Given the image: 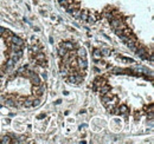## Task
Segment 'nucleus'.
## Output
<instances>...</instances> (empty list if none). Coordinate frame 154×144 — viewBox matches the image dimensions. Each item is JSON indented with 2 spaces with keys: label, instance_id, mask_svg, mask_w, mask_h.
I'll use <instances>...</instances> for the list:
<instances>
[{
  "label": "nucleus",
  "instance_id": "obj_7",
  "mask_svg": "<svg viewBox=\"0 0 154 144\" xmlns=\"http://www.w3.org/2000/svg\"><path fill=\"white\" fill-rule=\"evenodd\" d=\"M28 59H30L32 65L40 66V67H44L47 64L45 51L43 49L42 44L37 39H33L32 44L28 47Z\"/></svg>",
  "mask_w": 154,
  "mask_h": 144
},
{
  "label": "nucleus",
  "instance_id": "obj_6",
  "mask_svg": "<svg viewBox=\"0 0 154 144\" xmlns=\"http://www.w3.org/2000/svg\"><path fill=\"white\" fill-rule=\"evenodd\" d=\"M103 17H106L108 19L109 24H110L111 28L114 30V32L130 47L134 52H136L137 54H140L141 57L146 58L145 54H148L146 51H143L145 47L141 45L140 40L137 39V37L135 35V33L132 31V28L128 26L127 24V18L125 15L121 14V12L118 11L116 7L114 6H108L104 9Z\"/></svg>",
  "mask_w": 154,
  "mask_h": 144
},
{
  "label": "nucleus",
  "instance_id": "obj_4",
  "mask_svg": "<svg viewBox=\"0 0 154 144\" xmlns=\"http://www.w3.org/2000/svg\"><path fill=\"white\" fill-rule=\"evenodd\" d=\"M26 42L21 37L0 26V78H4L23 58Z\"/></svg>",
  "mask_w": 154,
  "mask_h": 144
},
{
  "label": "nucleus",
  "instance_id": "obj_1",
  "mask_svg": "<svg viewBox=\"0 0 154 144\" xmlns=\"http://www.w3.org/2000/svg\"><path fill=\"white\" fill-rule=\"evenodd\" d=\"M92 90L110 115L126 122L153 118V79L146 72L115 67L97 76Z\"/></svg>",
  "mask_w": 154,
  "mask_h": 144
},
{
  "label": "nucleus",
  "instance_id": "obj_5",
  "mask_svg": "<svg viewBox=\"0 0 154 144\" xmlns=\"http://www.w3.org/2000/svg\"><path fill=\"white\" fill-rule=\"evenodd\" d=\"M62 7L76 20L95 24L103 18L108 0H57Z\"/></svg>",
  "mask_w": 154,
  "mask_h": 144
},
{
  "label": "nucleus",
  "instance_id": "obj_2",
  "mask_svg": "<svg viewBox=\"0 0 154 144\" xmlns=\"http://www.w3.org/2000/svg\"><path fill=\"white\" fill-rule=\"evenodd\" d=\"M4 78L0 84V100L5 105L14 109H31L43 102L45 84L33 66H20Z\"/></svg>",
  "mask_w": 154,
  "mask_h": 144
},
{
  "label": "nucleus",
  "instance_id": "obj_3",
  "mask_svg": "<svg viewBox=\"0 0 154 144\" xmlns=\"http://www.w3.org/2000/svg\"><path fill=\"white\" fill-rule=\"evenodd\" d=\"M57 64L62 78L70 85H80L89 71L88 53L84 46L75 40H63L57 47Z\"/></svg>",
  "mask_w": 154,
  "mask_h": 144
}]
</instances>
